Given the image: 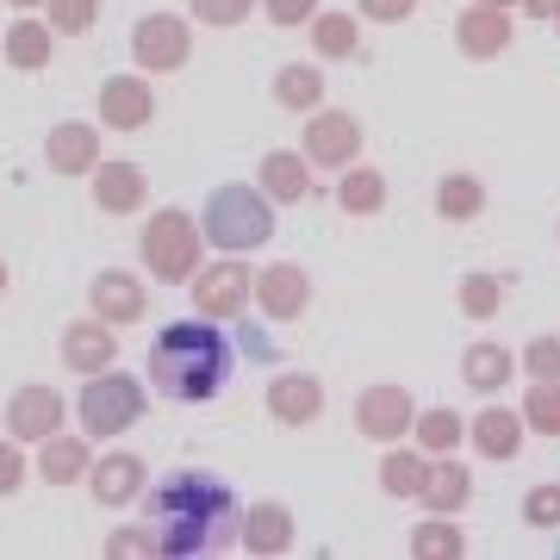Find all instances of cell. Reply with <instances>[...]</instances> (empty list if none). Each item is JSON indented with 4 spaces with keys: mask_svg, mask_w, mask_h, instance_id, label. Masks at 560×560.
<instances>
[{
    "mask_svg": "<svg viewBox=\"0 0 560 560\" xmlns=\"http://www.w3.org/2000/svg\"><path fill=\"white\" fill-rule=\"evenodd\" d=\"M150 511H156V536L162 548H175V555H194V548H224L231 541V492H224L219 480H200V474H180V480H168L150 499Z\"/></svg>",
    "mask_w": 560,
    "mask_h": 560,
    "instance_id": "obj_1",
    "label": "cell"
},
{
    "mask_svg": "<svg viewBox=\"0 0 560 560\" xmlns=\"http://www.w3.org/2000/svg\"><path fill=\"white\" fill-rule=\"evenodd\" d=\"M231 374V349H224L219 330L206 324H168L150 349V381L168 393V399H212Z\"/></svg>",
    "mask_w": 560,
    "mask_h": 560,
    "instance_id": "obj_2",
    "label": "cell"
}]
</instances>
